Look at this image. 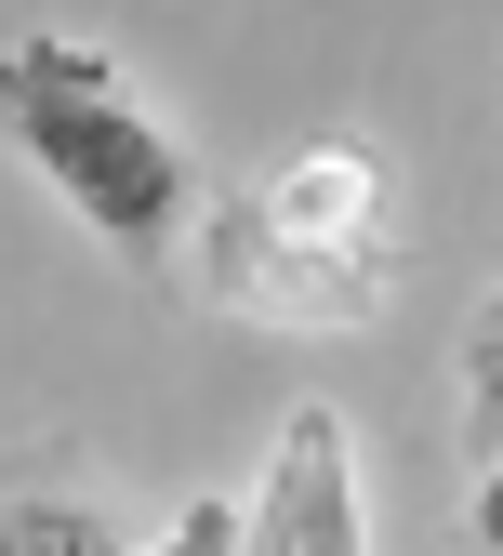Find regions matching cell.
<instances>
[{"label":"cell","instance_id":"1","mask_svg":"<svg viewBox=\"0 0 503 556\" xmlns=\"http://www.w3.org/2000/svg\"><path fill=\"white\" fill-rule=\"evenodd\" d=\"M0 147H14L66 213H80L133 278H173V226H186V147L133 106V80L80 40H14L0 53Z\"/></svg>","mask_w":503,"mask_h":556},{"label":"cell","instance_id":"2","mask_svg":"<svg viewBox=\"0 0 503 556\" xmlns=\"http://www.w3.org/2000/svg\"><path fill=\"white\" fill-rule=\"evenodd\" d=\"M199 292L252 318V331H372L398 305V265L385 252H331V239H292L265 199H212L199 213Z\"/></svg>","mask_w":503,"mask_h":556},{"label":"cell","instance_id":"3","mask_svg":"<svg viewBox=\"0 0 503 556\" xmlns=\"http://www.w3.org/2000/svg\"><path fill=\"white\" fill-rule=\"evenodd\" d=\"M239 556H372V491H357V438L331 397L278 410L265 477L239 491Z\"/></svg>","mask_w":503,"mask_h":556},{"label":"cell","instance_id":"4","mask_svg":"<svg viewBox=\"0 0 503 556\" xmlns=\"http://www.w3.org/2000/svg\"><path fill=\"white\" fill-rule=\"evenodd\" d=\"M292 239H331V252H372L385 239V160L372 147H305V160H278V186H252Z\"/></svg>","mask_w":503,"mask_h":556},{"label":"cell","instance_id":"5","mask_svg":"<svg viewBox=\"0 0 503 556\" xmlns=\"http://www.w3.org/2000/svg\"><path fill=\"white\" fill-rule=\"evenodd\" d=\"M0 556H133L93 491H0Z\"/></svg>","mask_w":503,"mask_h":556},{"label":"cell","instance_id":"6","mask_svg":"<svg viewBox=\"0 0 503 556\" xmlns=\"http://www.w3.org/2000/svg\"><path fill=\"white\" fill-rule=\"evenodd\" d=\"M464 451L503 464V292L464 318Z\"/></svg>","mask_w":503,"mask_h":556},{"label":"cell","instance_id":"7","mask_svg":"<svg viewBox=\"0 0 503 556\" xmlns=\"http://www.w3.org/2000/svg\"><path fill=\"white\" fill-rule=\"evenodd\" d=\"M133 556H239V491L173 504V530H160V543H133Z\"/></svg>","mask_w":503,"mask_h":556},{"label":"cell","instance_id":"8","mask_svg":"<svg viewBox=\"0 0 503 556\" xmlns=\"http://www.w3.org/2000/svg\"><path fill=\"white\" fill-rule=\"evenodd\" d=\"M464 543H477V556H503V464L477 477V504H464Z\"/></svg>","mask_w":503,"mask_h":556}]
</instances>
